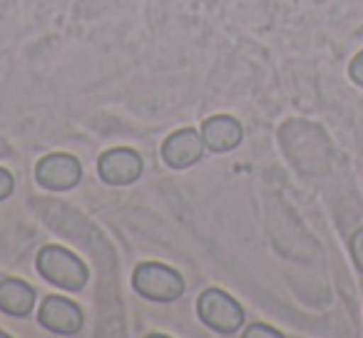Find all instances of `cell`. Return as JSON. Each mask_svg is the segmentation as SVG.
<instances>
[{
    "instance_id": "cell-7",
    "label": "cell",
    "mask_w": 363,
    "mask_h": 338,
    "mask_svg": "<svg viewBox=\"0 0 363 338\" xmlns=\"http://www.w3.org/2000/svg\"><path fill=\"white\" fill-rule=\"evenodd\" d=\"M38 321L43 328L52 333H60V336H72L82 328V311L75 301L62 296H48L43 301V306L38 308Z\"/></svg>"
},
{
    "instance_id": "cell-9",
    "label": "cell",
    "mask_w": 363,
    "mask_h": 338,
    "mask_svg": "<svg viewBox=\"0 0 363 338\" xmlns=\"http://www.w3.org/2000/svg\"><path fill=\"white\" fill-rule=\"evenodd\" d=\"M35 306V288L21 278L0 281V311L8 316H28Z\"/></svg>"
},
{
    "instance_id": "cell-10",
    "label": "cell",
    "mask_w": 363,
    "mask_h": 338,
    "mask_svg": "<svg viewBox=\"0 0 363 338\" xmlns=\"http://www.w3.org/2000/svg\"><path fill=\"white\" fill-rule=\"evenodd\" d=\"M348 247H351V257H353V264L358 266V271L363 274V229H356L351 237V242H348Z\"/></svg>"
},
{
    "instance_id": "cell-8",
    "label": "cell",
    "mask_w": 363,
    "mask_h": 338,
    "mask_svg": "<svg viewBox=\"0 0 363 338\" xmlns=\"http://www.w3.org/2000/svg\"><path fill=\"white\" fill-rule=\"evenodd\" d=\"M244 137V130L234 117L229 115H217L209 117L202 125V140L204 147H209L212 152H229L234 147H239Z\"/></svg>"
},
{
    "instance_id": "cell-2",
    "label": "cell",
    "mask_w": 363,
    "mask_h": 338,
    "mask_svg": "<svg viewBox=\"0 0 363 338\" xmlns=\"http://www.w3.org/2000/svg\"><path fill=\"white\" fill-rule=\"evenodd\" d=\"M132 286L147 301L172 303L184 293V278L177 269L167 266V264L145 261L132 274Z\"/></svg>"
},
{
    "instance_id": "cell-5",
    "label": "cell",
    "mask_w": 363,
    "mask_h": 338,
    "mask_svg": "<svg viewBox=\"0 0 363 338\" xmlns=\"http://www.w3.org/2000/svg\"><path fill=\"white\" fill-rule=\"evenodd\" d=\"M97 174L110 187H127V184L140 179L142 157L135 150H127V147L107 150L97 162Z\"/></svg>"
},
{
    "instance_id": "cell-12",
    "label": "cell",
    "mask_w": 363,
    "mask_h": 338,
    "mask_svg": "<svg viewBox=\"0 0 363 338\" xmlns=\"http://www.w3.org/2000/svg\"><path fill=\"white\" fill-rule=\"evenodd\" d=\"M13 189H16V179H13V174L8 172V169H3V167H0V202L11 197Z\"/></svg>"
},
{
    "instance_id": "cell-4",
    "label": "cell",
    "mask_w": 363,
    "mask_h": 338,
    "mask_svg": "<svg viewBox=\"0 0 363 338\" xmlns=\"http://www.w3.org/2000/svg\"><path fill=\"white\" fill-rule=\"evenodd\" d=\"M82 179V164L77 157L65 154V152H55L48 154L38 162L35 167V182L40 187L50 189V192H67V189L77 187Z\"/></svg>"
},
{
    "instance_id": "cell-11",
    "label": "cell",
    "mask_w": 363,
    "mask_h": 338,
    "mask_svg": "<svg viewBox=\"0 0 363 338\" xmlns=\"http://www.w3.org/2000/svg\"><path fill=\"white\" fill-rule=\"evenodd\" d=\"M259 336H267V338H281V333L277 328H269L267 323H254L252 328L244 331V338H259Z\"/></svg>"
},
{
    "instance_id": "cell-6",
    "label": "cell",
    "mask_w": 363,
    "mask_h": 338,
    "mask_svg": "<svg viewBox=\"0 0 363 338\" xmlns=\"http://www.w3.org/2000/svg\"><path fill=\"white\" fill-rule=\"evenodd\" d=\"M202 152H204L202 132L192 130V127H184V130L172 132L164 140V145H162V159L172 169H187V167L197 164L202 159Z\"/></svg>"
},
{
    "instance_id": "cell-13",
    "label": "cell",
    "mask_w": 363,
    "mask_h": 338,
    "mask_svg": "<svg viewBox=\"0 0 363 338\" xmlns=\"http://www.w3.org/2000/svg\"><path fill=\"white\" fill-rule=\"evenodd\" d=\"M348 77H351L356 85L363 87V50L358 52V55L351 60V65H348Z\"/></svg>"
},
{
    "instance_id": "cell-1",
    "label": "cell",
    "mask_w": 363,
    "mask_h": 338,
    "mask_svg": "<svg viewBox=\"0 0 363 338\" xmlns=\"http://www.w3.org/2000/svg\"><path fill=\"white\" fill-rule=\"evenodd\" d=\"M38 274L45 278L48 283L65 291H82L90 281V271L82 264L80 257L67 252L65 247H43L35 257Z\"/></svg>"
},
{
    "instance_id": "cell-3",
    "label": "cell",
    "mask_w": 363,
    "mask_h": 338,
    "mask_svg": "<svg viewBox=\"0 0 363 338\" xmlns=\"http://www.w3.org/2000/svg\"><path fill=\"white\" fill-rule=\"evenodd\" d=\"M199 321L217 333H237L244 326V308L222 288H207L197 301Z\"/></svg>"
}]
</instances>
